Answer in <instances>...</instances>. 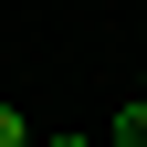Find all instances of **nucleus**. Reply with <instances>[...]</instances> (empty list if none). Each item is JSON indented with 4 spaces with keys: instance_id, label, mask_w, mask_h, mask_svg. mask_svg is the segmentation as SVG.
Masks as SVG:
<instances>
[{
    "instance_id": "obj_4",
    "label": "nucleus",
    "mask_w": 147,
    "mask_h": 147,
    "mask_svg": "<svg viewBox=\"0 0 147 147\" xmlns=\"http://www.w3.org/2000/svg\"><path fill=\"white\" fill-rule=\"evenodd\" d=\"M137 95H147V84H137Z\"/></svg>"
},
{
    "instance_id": "obj_3",
    "label": "nucleus",
    "mask_w": 147,
    "mask_h": 147,
    "mask_svg": "<svg viewBox=\"0 0 147 147\" xmlns=\"http://www.w3.org/2000/svg\"><path fill=\"white\" fill-rule=\"evenodd\" d=\"M42 147H95V137H42Z\"/></svg>"
},
{
    "instance_id": "obj_2",
    "label": "nucleus",
    "mask_w": 147,
    "mask_h": 147,
    "mask_svg": "<svg viewBox=\"0 0 147 147\" xmlns=\"http://www.w3.org/2000/svg\"><path fill=\"white\" fill-rule=\"evenodd\" d=\"M0 147H42V137H32V126L11 116V105H0Z\"/></svg>"
},
{
    "instance_id": "obj_1",
    "label": "nucleus",
    "mask_w": 147,
    "mask_h": 147,
    "mask_svg": "<svg viewBox=\"0 0 147 147\" xmlns=\"http://www.w3.org/2000/svg\"><path fill=\"white\" fill-rule=\"evenodd\" d=\"M116 147H147V95H126V105H116Z\"/></svg>"
}]
</instances>
